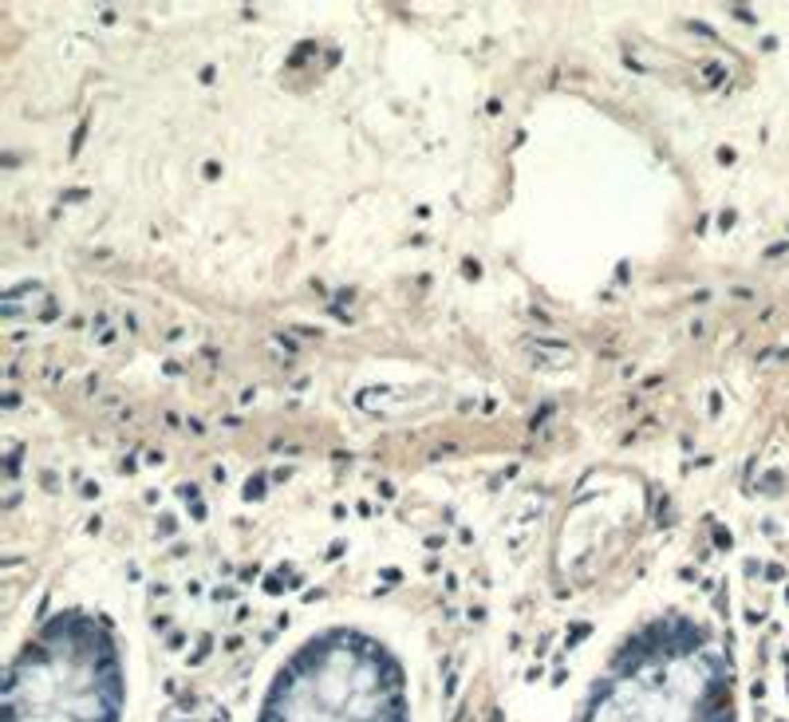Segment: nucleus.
I'll list each match as a JSON object with an SVG mask.
<instances>
[{"mask_svg":"<svg viewBox=\"0 0 789 722\" xmlns=\"http://www.w3.org/2000/svg\"><path fill=\"white\" fill-rule=\"evenodd\" d=\"M588 722H734L726 683L691 652L643 647L616 671Z\"/></svg>","mask_w":789,"mask_h":722,"instance_id":"f257e3e1","label":"nucleus"},{"mask_svg":"<svg viewBox=\"0 0 789 722\" xmlns=\"http://www.w3.org/2000/svg\"><path fill=\"white\" fill-rule=\"evenodd\" d=\"M264 722H402L391 671L351 652H324L292 667Z\"/></svg>","mask_w":789,"mask_h":722,"instance_id":"f03ea898","label":"nucleus"},{"mask_svg":"<svg viewBox=\"0 0 789 722\" xmlns=\"http://www.w3.org/2000/svg\"><path fill=\"white\" fill-rule=\"evenodd\" d=\"M115 667L99 652L48 659L12 691V722H115Z\"/></svg>","mask_w":789,"mask_h":722,"instance_id":"7ed1b4c3","label":"nucleus"}]
</instances>
